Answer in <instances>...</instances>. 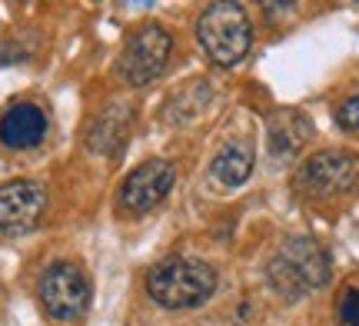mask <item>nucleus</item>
Listing matches in <instances>:
<instances>
[{
    "instance_id": "nucleus-1",
    "label": "nucleus",
    "mask_w": 359,
    "mask_h": 326,
    "mask_svg": "<svg viewBox=\"0 0 359 326\" xmlns=\"http://www.w3.org/2000/svg\"><path fill=\"white\" fill-rule=\"evenodd\" d=\"M217 270L193 257H173L147 273V293L167 310H190L213 297Z\"/></svg>"
},
{
    "instance_id": "nucleus-2",
    "label": "nucleus",
    "mask_w": 359,
    "mask_h": 326,
    "mask_svg": "<svg viewBox=\"0 0 359 326\" xmlns=\"http://www.w3.org/2000/svg\"><path fill=\"white\" fill-rule=\"evenodd\" d=\"M326 280H330V257L309 236L286 240L269 263V283L286 300H299L313 290L326 287Z\"/></svg>"
},
{
    "instance_id": "nucleus-3",
    "label": "nucleus",
    "mask_w": 359,
    "mask_h": 326,
    "mask_svg": "<svg viewBox=\"0 0 359 326\" xmlns=\"http://www.w3.org/2000/svg\"><path fill=\"white\" fill-rule=\"evenodd\" d=\"M196 40L206 50V57L217 67H233L240 64L246 53H250V43H253V27H250V17L240 4H210L200 20H196Z\"/></svg>"
},
{
    "instance_id": "nucleus-4",
    "label": "nucleus",
    "mask_w": 359,
    "mask_h": 326,
    "mask_svg": "<svg viewBox=\"0 0 359 326\" xmlns=\"http://www.w3.org/2000/svg\"><path fill=\"white\" fill-rule=\"evenodd\" d=\"M359 183V154L349 150H320L299 167L296 190L309 200L346 193Z\"/></svg>"
},
{
    "instance_id": "nucleus-5",
    "label": "nucleus",
    "mask_w": 359,
    "mask_h": 326,
    "mask_svg": "<svg viewBox=\"0 0 359 326\" xmlns=\"http://www.w3.org/2000/svg\"><path fill=\"white\" fill-rule=\"evenodd\" d=\"M40 303L53 320H77L90 306V280L77 263H50L40 276Z\"/></svg>"
},
{
    "instance_id": "nucleus-6",
    "label": "nucleus",
    "mask_w": 359,
    "mask_h": 326,
    "mask_svg": "<svg viewBox=\"0 0 359 326\" xmlns=\"http://www.w3.org/2000/svg\"><path fill=\"white\" fill-rule=\"evenodd\" d=\"M173 50V37H170L167 27L160 24H143L133 37L127 40V47L120 53V74L127 83L143 87L163 74V67L170 60Z\"/></svg>"
},
{
    "instance_id": "nucleus-7",
    "label": "nucleus",
    "mask_w": 359,
    "mask_h": 326,
    "mask_svg": "<svg viewBox=\"0 0 359 326\" xmlns=\"http://www.w3.org/2000/svg\"><path fill=\"white\" fill-rule=\"evenodd\" d=\"M173 180H177V167L170 160H147L137 170H130V177L123 180L120 207L127 213H147L170 193Z\"/></svg>"
},
{
    "instance_id": "nucleus-8",
    "label": "nucleus",
    "mask_w": 359,
    "mask_h": 326,
    "mask_svg": "<svg viewBox=\"0 0 359 326\" xmlns=\"http://www.w3.org/2000/svg\"><path fill=\"white\" fill-rule=\"evenodd\" d=\"M47 207V186L37 180H11L0 186V233L34 230Z\"/></svg>"
},
{
    "instance_id": "nucleus-9",
    "label": "nucleus",
    "mask_w": 359,
    "mask_h": 326,
    "mask_svg": "<svg viewBox=\"0 0 359 326\" xmlns=\"http://www.w3.org/2000/svg\"><path fill=\"white\" fill-rule=\"evenodd\" d=\"M47 133V114L37 104H13L0 117V144L11 150H27L37 147Z\"/></svg>"
},
{
    "instance_id": "nucleus-10",
    "label": "nucleus",
    "mask_w": 359,
    "mask_h": 326,
    "mask_svg": "<svg viewBox=\"0 0 359 326\" xmlns=\"http://www.w3.org/2000/svg\"><path fill=\"white\" fill-rule=\"evenodd\" d=\"M130 123H133V104H123V100L107 104V110L90 123L87 147L93 154H116L123 137L130 133Z\"/></svg>"
},
{
    "instance_id": "nucleus-11",
    "label": "nucleus",
    "mask_w": 359,
    "mask_h": 326,
    "mask_svg": "<svg viewBox=\"0 0 359 326\" xmlns=\"http://www.w3.org/2000/svg\"><path fill=\"white\" fill-rule=\"evenodd\" d=\"M266 133H269V150H273L276 157H290V154H296V150L313 137V127H309V120L303 117V114L283 110V114H276V117L269 120Z\"/></svg>"
},
{
    "instance_id": "nucleus-12",
    "label": "nucleus",
    "mask_w": 359,
    "mask_h": 326,
    "mask_svg": "<svg viewBox=\"0 0 359 326\" xmlns=\"http://www.w3.org/2000/svg\"><path fill=\"white\" fill-rule=\"evenodd\" d=\"M210 173H213L223 186H243V183L250 180V173H253V150L246 144H226L217 157H213Z\"/></svg>"
},
{
    "instance_id": "nucleus-13",
    "label": "nucleus",
    "mask_w": 359,
    "mask_h": 326,
    "mask_svg": "<svg viewBox=\"0 0 359 326\" xmlns=\"http://www.w3.org/2000/svg\"><path fill=\"white\" fill-rule=\"evenodd\" d=\"M336 123H339L343 130H359V93L346 97L343 104L336 107Z\"/></svg>"
},
{
    "instance_id": "nucleus-14",
    "label": "nucleus",
    "mask_w": 359,
    "mask_h": 326,
    "mask_svg": "<svg viewBox=\"0 0 359 326\" xmlns=\"http://www.w3.org/2000/svg\"><path fill=\"white\" fill-rule=\"evenodd\" d=\"M339 320L346 326H359V290H349L339 300Z\"/></svg>"
}]
</instances>
